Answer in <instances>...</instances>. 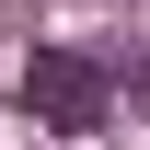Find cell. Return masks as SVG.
<instances>
[{
    "label": "cell",
    "mask_w": 150,
    "mask_h": 150,
    "mask_svg": "<svg viewBox=\"0 0 150 150\" xmlns=\"http://www.w3.org/2000/svg\"><path fill=\"white\" fill-rule=\"evenodd\" d=\"M23 104H35V127H58V139H93L115 115V69L81 58V46H35L23 58Z\"/></svg>",
    "instance_id": "obj_1"
}]
</instances>
